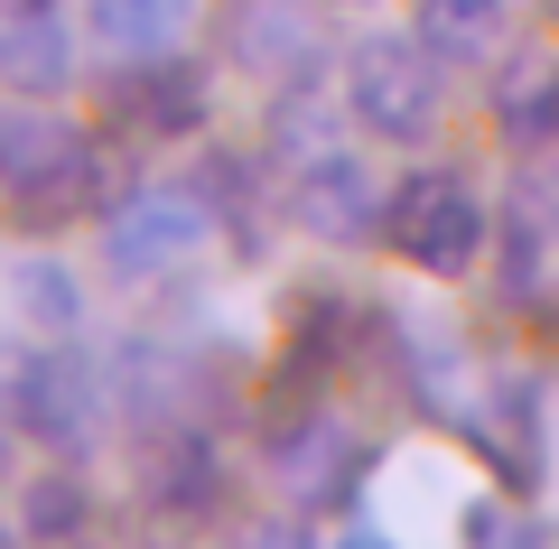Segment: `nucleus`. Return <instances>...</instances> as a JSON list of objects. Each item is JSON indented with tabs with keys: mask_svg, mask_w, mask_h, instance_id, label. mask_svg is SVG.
I'll return each instance as SVG.
<instances>
[{
	"mask_svg": "<svg viewBox=\"0 0 559 549\" xmlns=\"http://www.w3.org/2000/svg\"><path fill=\"white\" fill-rule=\"evenodd\" d=\"M261 549H318V540H308V530H271Z\"/></svg>",
	"mask_w": 559,
	"mask_h": 549,
	"instance_id": "19",
	"label": "nucleus"
},
{
	"mask_svg": "<svg viewBox=\"0 0 559 549\" xmlns=\"http://www.w3.org/2000/svg\"><path fill=\"white\" fill-rule=\"evenodd\" d=\"M84 38H94L112 65L187 57V38H197V0H84Z\"/></svg>",
	"mask_w": 559,
	"mask_h": 549,
	"instance_id": "11",
	"label": "nucleus"
},
{
	"mask_svg": "<svg viewBox=\"0 0 559 549\" xmlns=\"http://www.w3.org/2000/svg\"><path fill=\"white\" fill-rule=\"evenodd\" d=\"M0 549H20V530H10V522H0Z\"/></svg>",
	"mask_w": 559,
	"mask_h": 549,
	"instance_id": "20",
	"label": "nucleus"
},
{
	"mask_svg": "<svg viewBox=\"0 0 559 549\" xmlns=\"http://www.w3.org/2000/svg\"><path fill=\"white\" fill-rule=\"evenodd\" d=\"M382 215H392V187H382L355 150L318 140V150L299 158V177H289V224H299L308 242L364 252V242H382Z\"/></svg>",
	"mask_w": 559,
	"mask_h": 549,
	"instance_id": "5",
	"label": "nucleus"
},
{
	"mask_svg": "<svg viewBox=\"0 0 559 549\" xmlns=\"http://www.w3.org/2000/svg\"><path fill=\"white\" fill-rule=\"evenodd\" d=\"M318 47H326V28L308 0H234V65L242 75L299 84V75H318Z\"/></svg>",
	"mask_w": 559,
	"mask_h": 549,
	"instance_id": "9",
	"label": "nucleus"
},
{
	"mask_svg": "<svg viewBox=\"0 0 559 549\" xmlns=\"http://www.w3.org/2000/svg\"><path fill=\"white\" fill-rule=\"evenodd\" d=\"M20 512H28V530H38V540H75V530L94 522V493H84V475L47 466V475H28Z\"/></svg>",
	"mask_w": 559,
	"mask_h": 549,
	"instance_id": "15",
	"label": "nucleus"
},
{
	"mask_svg": "<svg viewBox=\"0 0 559 549\" xmlns=\"http://www.w3.org/2000/svg\"><path fill=\"white\" fill-rule=\"evenodd\" d=\"M215 234V215H205L197 187H131V196L103 215V252H112V279H150V271H178L197 242Z\"/></svg>",
	"mask_w": 559,
	"mask_h": 549,
	"instance_id": "6",
	"label": "nucleus"
},
{
	"mask_svg": "<svg viewBox=\"0 0 559 549\" xmlns=\"http://www.w3.org/2000/svg\"><path fill=\"white\" fill-rule=\"evenodd\" d=\"M205 121V75L187 57H140L103 75V131L121 140H178Z\"/></svg>",
	"mask_w": 559,
	"mask_h": 549,
	"instance_id": "7",
	"label": "nucleus"
},
{
	"mask_svg": "<svg viewBox=\"0 0 559 549\" xmlns=\"http://www.w3.org/2000/svg\"><path fill=\"white\" fill-rule=\"evenodd\" d=\"M20 308L47 317V335H75V279H66L57 261H28L20 271Z\"/></svg>",
	"mask_w": 559,
	"mask_h": 549,
	"instance_id": "16",
	"label": "nucleus"
},
{
	"mask_svg": "<svg viewBox=\"0 0 559 549\" xmlns=\"http://www.w3.org/2000/svg\"><path fill=\"white\" fill-rule=\"evenodd\" d=\"M540 438H550V410H540V382H532V373L485 382L476 410H466V447L485 456V475H495L503 493H532V475H540Z\"/></svg>",
	"mask_w": 559,
	"mask_h": 549,
	"instance_id": "8",
	"label": "nucleus"
},
{
	"mask_svg": "<svg viewBox=\"0 0 559 549\" xmlns=\"http://www.w3.org/2000/svg\"><path fill=\"white\" fill-rule=\"evenodd\" d=\"M466 549H550V530L513 503H476L466 512Z\"/></svg>",
	"mask_w": 559,
	"mask_h": 549,
	"instance_id": "17",
	"label": "nucleus"
},
{
	"mask_svg": "<svg viewBox=\"0 0 559 549\" xmlns=\"http://www.w3.org/2000/svg\"><path fill=\"white\" fill-rule=\"evenodd\" d=\"M439 47L419 38H355L345 47V112L364 121L373 140H392V150H419V140H439V112H448V75H439Z\"/></svg>",
	"mask_w": 559,
	"mask_h": 549,
	"instance_id": "2",
	"label": "nucleus"
},
{
	"mask_svg": "<svg viewBox=\"0 0 559 549\" xmlns=\"http://www.w3.org/2000/svg\"><path fill=\"white\" fill-rule=\"evenodd\" d=\"M94 187H103V158L66 112H47V103L38 112H0V215L20 234H57L75 215H112Z\"/></svg>",
	"mask_w": 559,
	"mask_h": 549,
	"instance_id": "1",
	"label": "nucleus"
},
{
	"mask_svg": "<svg viewBox=\"0 0 559 549\" xmlns=\"http://www.w3.org/2000/svg\"><path fill=\"white\" fill-rule=\"evenodd\" d=\"M495 131L513 150H540L559 140V38H532L495 65Z\"/></svg>",
	"mask_w": 559,
	"mask_h": 549,
	"instance_id": "12",
	"label": "nucleus"
},
{
	"mask_svg": "<svg viewBox=\"0 0 559 549\" xmlns=\"http://www.w3.org/2000/svg\"><path fill=\"white\" fill-rule=\"evenodd\" d=\"M411 10H419V38L439 47L448 65L495 57V38H503V0H411Z\"/></svg>",
	"mask_w": 559,
	"mask_h": 549,
	"instance_id": "14",
	"label": "nucleus"
},
{
	"mask_svg": "<svg viewBox=\"0 0 559 549\" xmlns=\"http://www.w3.org/2000/svg\"><path fill=\"white\" fill-rule=\"evenodd\" d=\"M540 289H559V205L513 196L495 215V298L503 308H532Z\"/></svg>",
	"mask_w": 559,
	"mask_h": 549,
	"instance_id": "10",
	"label": "nucleus"
},
{
	"mask_svg": "<svg viewBox=\"0 0 559 549\" xmlns=\"http://www.w3.org/2000/svg\"><path fill=\"white\" fill-rule=\"evenodd\" d=\"M382 242H392L411 271L457 279V271H476V252L495 242V215H485V196L466 187L457 168H411V177H392V215H382Z\"/></svg>",
	"mask_w": 559,
	"mask_h": 549,
	"instance_id": "3",
	"label": "nucleus"
},
{
	"mask_svg": "<svg viewBox=\"0 0 559 549\" xmlns=\"http://www.w3.org/2000/svg\"><path fill=\"white\" fill-rule=\"evenodd\" d=\"M326 549H392V540H382L373 522H345V530H336V540H326Z\"/></svg>",
	"mask_w": 559,
	"mask_h": 549,
	"instance_id": "18",
	"label": "nucleus"
},
{
	"mask_svg": "<svg viewBox=\"0 0 559 549\" xmlns=\"http://www.w3.org/2000/svg\"><path fill=\"white\" fill-rule=\"evenodd\" d=\"M0 75L20 84V94H66L75 84V47H66L57 0H20L0 20Z\"/></svg>",
	"mask_w": 559,
	"mask_h": 549,
	"instance_id": "13",
	"label": "nucleus"
},
{
	"mask_svg": "<svg viewBox=\"0 0 559 549\" xmlns=\"http://www.w3.org/2000/svg\"><path fill=\"white\" fill-rule=\"evenodd\" d=\"M103 401H112V382H103L94 354H75V345H28L20 363H10V410H20V429L38 438V447H57V456L94 447Z\"/></svg>",
	"mask_w": 559,
	"mask_h": 549,
	"instance_id": "4",
	"label": "nucleus"
}]
</instances>
